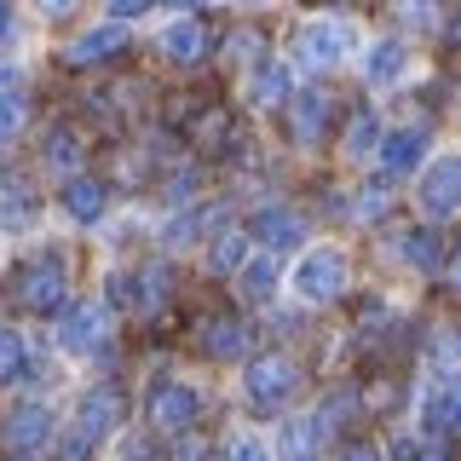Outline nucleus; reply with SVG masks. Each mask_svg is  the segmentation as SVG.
<instances>
[{
    "label": "nucleus",
    "mask_w": 461,
    "mask_h": 461,
    "mask_svg": "<svg viewBox=\"0 0 461 461\" xmlns=\"http://www.w3.org/2000/svg\"><path fill=\"white\" fill-rule=\"evenodd\" d=\"M122 410H127L122 386H98V393H86L81 398V415H76V438L64 444V461H86V450H98L104 432L122 421Z\"/></svg>",
    "instance_id": "nucleus-1"
},
{
    "label": "nucleus",
    "mask_w": 461,
    "mask_h": 461,
    "mask_svg": "<svg viewBox=\"0 0 461 461\" xmlns=\"http://www.w3.org/2000/svg\"><path fill=\"white\" fill-rule=\"evenodd\" d=\"M294 283H300V294H306V300H335L340 288H346V254L340 249H312L306 259H300Z\"/></svg>",
    "instance_id": "nucleus-2"
},
{
    "label": "nucleus",
    "mask_w": 461,
    "mask_h": 461,
    "mask_svg": "<svg viewBox=\"0 0 461 461\" xmlns=\"http://www.w3.org/2000/svg\"><path fill=\"white\" fill-rule=\"evenodd\" d=\"M294 386H300V375L288 357H254L249 364V398L259 403V410H277V403L294 398Z\"/></svg>",
    "instance_id": "nucleus-3"
},
{
    "label": "nucleus",
    "mask_w": 461,
    "mask_h": 461,
    "mask_svg": "<svg viewBox=\"0 0 461 461\" xmlns=\"http://www.w3.org/2000/svg\"><path fill=\"white\" fill-rule=\"evenodd\" d=\"M47 438H52V410L47 403H18V410L6 415V427H0V444H6L12 456L41 450Z\"/></svg>",
    "instance_id": "nucleus-4"
},
{
    "label": "nucleus",
    "mask_w": 461,
    "mask_h": 461,
    "mask_svg": "<svg viewBox=\"0 0 461 461\" xmlns=\"http://www.w3.org/2000/svg\"><path fill=\"white\" fill-rule=\"evenodd\" d=\"M18 300L29 312H58L64 306V266L58 259H35L18 271Z\"/></svg>",
    "instance_id": "nucleus-5"
},
{
    "label": "nucleus",
    "mask_w": 461,
    "mask_h": 461,
    "mask_svg": "<svg viewBox=\"0 0 461 461\" xmlns=\"http://www.w3.org/2000/svg\"><path fill=\"white\" fill-rule=\"evenodd\" d=\"M196 410H202V398L191 393V386H156L150 393V421L162 427V432H185V427H196Z\"/></svg>",
    "instance_id": "nucleus-6"
},
{
    "label": "nucleus",
    "mask_w": 461,
    "mask_h": 461,
    "mask_svg": "<svg viewBox=\"0 0 461 461\" xmlns=\"http://www.w3.org/2000/svg\"><path fill=\"white\" fill-rule=\"evenodd\" d=\"M456 185H461V162H456V156H444V162L427 167V179H421V208L432 213V220H450V213H456Z\"/></svg>",
    "instance_id": "nucleus-7"
},
{
    "label": "nucleus",
    "mask_w": 461,
    "mask_h": 461,
    "mask_svg": "<svg viewBox=\"0 0 461 461\" xmlns=\"http://www.w3.org/2000/svg\"><path fill=\"white\" fill-rule=\"evenodd\" d=\"M127 52V29L122 23H98V29H86V35L69 47V64L86 69V64H115V58Z\"/></svg>",
    "instance_id": "nucleus-8"
},
{
    "label": "nucleus",
    "mask_w": 461,
    "mask_h": 461,
    "mask_svg": "<svg viewBox=\"0 0 461 461\" xmlns=\"http://www.w3.org/2000/svg\"><path fill=\"white\" fill-rule=\"evenodd\" d=\"M249 230L266 242V249H294V242L306 237V220H300L294 208H259Z\"/></svg>",
    "instance_id": "nucleus-9"
},
{
    "label": "nucleus",
    "mask_w": 461,
    "mask_h": 461,
    "mask_svg": "<svg viewBox=\"0 0 461 461\" xmlns=\"http://www.w3.org/2000/svg\"><path fill=\"white\" fill-rule=\"evenodd\" d=\"M329 115H335V104H329L323 93H294V98H288V122H294V139L300 144H317V139H323Z\"/></svg>",
    "instance_id": "nucleus-10"
},
{
    "label": "nucleus",
    "mask_w": 461,
    "mask_h": 461,
    "mask_svg": "<svg viewBox=\"0 0 461 461\" xmlns=\"http://www.w3.org/2000/svg\"><path fill=\"white\" fill-rule=\"evenodd\" d=\"M162 52L173 58V64H196V58L208 52V23H202L196 12H191V18H173L167 35H162Z\"/></svg>",
    "instance_id": "nucleus-11"
},
{
    "label": "nucleus",
    "mask_w": 461,
    "mask_h": 461,
    "mask_svg": "<svg viewBox=\"0 0 461 461\" xmlns=\"http://www.w3.org/2000/svg\"><path fill=\"white\" fill-rule=\"evenodd\" d=\"M340 47H346V29L340 23H306V29H300V58H306L312 69L340 64Z\"/></svg>",
    "instance_id": "nucleus-12"
},
{
    "label": "nucleus",
    "mask_w": 461,
    "mask_h": 461,
    "mask_svg": "<svg viewBox=\"0 0 461 461\" xmlns=\"http://www.w3.org/2000/svg\"><path fill=\"white\" fill-rule=\"evenodd\" d=\"M249 98L259 110H271V104H288L294 98V76H288L283 64H259L254 76H249Z\"/></svg>",
    "instance_id": "nucleus-13"
},
{
    "label": "nucleus",
    "mask_w": 461,
    "mask_h": 461,
    "mask_svg": "<svg viewBox=\"0 0 461 461\" xmlns=\"http://www.w3.org/2000/svg\"><path fill=\"white\" fill-rule=\"evenodd\" d=\"M104 202H110V185L104 179H69L64 185V208L76 213L81 225H93L98 213H104Z\"/></svg>",
    "instance_id": "nucleus-14"
},
{
    "label": "nucleus",
    "mask_w": 461,
    "mask_h": 461,
    "mask_svg": "<svg viewBox=\"0 0 461 461\" xmlns=\"http://www.w3.org/2000/svg\"><path fill=\"white\" fill-rule=\"evenodd\" d=\"M58 340H64V352H93V346L104 340V317H98L93 306H76L64 317V335Z\"/></svg>",
    "instance_id": "nucleus-15"
},
{
    "label": "nucleus",
    "mask_w": 461,
    "mask_h": 461,
    "mask_svg": "<svg viewBox=\"0 0 461 461\" xmlns=\"http://www.w3.org/2000/svg\"><path fill=\"white\" fill-rule=\"evenodd\" d=\"M86 162V144H81V133L69 122H58L52 133H47V167H58V173H76Z\"/></svg>",
    "instance_id": "nucleus-16"
},
{
    "label": "nucleus",
    "mask_w": 461,
    "mask_h": 461,
    "mask_svg": "<svg viewBox=\"0 0 461 461\" xmlns=\"http://www.w3.org/2000/svg\"><path fill=\"white\" fill-rule=\"evenodd\" d=\"M427 427H432V438H450V427H456V381H450V375H438V386H432V393H427Z\"/></svg>",
    "instance_id": "nucleus-17"
},
{
    "label": "nucleus",
    "mask_w": 461,
    "mask_h": 461,
    "mask_svg": "<svg viewBox=\"0 0 461 461\" xmlns=\"http://www.w3.org/2000/svg\"><path fill=\"white\" fill-rule=\"evenodd\" d=\"M202 346H208V357H242L249 352V323L242 317H220V323H208Z\"/></svg>",
    "instance_id": "nucleus-18"
},
{
    "label": "nucleus",
    "mask_w": 461,
    "mask_h": 461,
    "mask_svg": "<svg viewBox=\"0 0 461 461\" xmlns=\"http://www.w3.org/2000/svg\"><path fill=\"white\" fill-rule=\"evenodd\" d=\"M35 213V191H29L23 173H0V220L6 225H23Z\"/></svg>",
    "instance_id": "nucleus-19"
},
{
    "label": "nucleus",
    "mask_w": 461,
    "mask_h": 461,
    "mask_svg": "<svg viewBox=\"0 0 461 461\" xmlns=\"http://www.w3.org/2000/svg\"><path fill=\"white\" fill-rule=\"evenodd\" d=\"M421 156H427V133H415V127H403V133H393V139L381 144V162L393 167V173H410Z\"/></svg>",
    "instance_id": "nucleus-20"
},
{
    "label": "nucleus",
    "mask_w": 461,
    "mask_h": 461,
    "mask_svg": "<svg viewBox=\"0 0 461 461\" xmlns=\"http://www.w3.org/2000/svg\"><path fill=\"white\" fill-rule=\"evenodd\" d=\"M403 64H410L403 41H375V47L364 52V76L369 81H393V76H403Z\"/></svg>",
    "instance_id": "nucleus-21"
},
{
    "label": "nucleus",
    "mask_w": 461,
    "mask_h": 461,
    "mask_svg": "<svg viewBox=\"0 0 461 461\" xmlns=\"http://www.w3.org/2000/svg\"><path fill=\"white\" fill-rule=\"evenodd\" d=\"M277 456L283 461H317V421H288L277 438Z\"/></svg>",
    "instance_id": "nucleus-22"
},
{
    "label": "nucleus",
    "mask_w": 461,
    "mask_h": 461,
    "mask_svg": "<svg viewBox=\"0 0 461 461\" xmlns=\"http://www.w3.org/2000/svg\"><path fill=\"white\" fill-rule=\"evenodd\" d=\"M191 139L208 144V150H225V144H230V115L225 110H202L191 122Z\"/></svg>",
    "instance_id": "nucleus-23"
},
{
    "label": "nucleus",
    "mask_w": 461,
    "mask_h": 461,
    "mask_svg": "<svg viewBox=\"0 0 461 461\" xmlns=\"http://www.w3.org/2000/svg\"><path fill=\"white\" fill-rule=\"evenodd\" d=\"M403 254H410V266H421V271H438V259H444V237H438V230H410Z\"/></svg>",
    "instance_id": "nucleus-24"
},
{
    "label": "nucleus",
    "mask_w": 461,
    "mask_h": 461,
    "mask_svg": "<svg viewBox=\"0 0 461 461\" xmlns=\"http://www.w3.org/2000/svg\"><path fill=\"white\" fill-rule=\"evenodd\" d=\"M29 375V357H23V340L12 335V329H0V386L23 381Z\"/></svg>",
    "instance_id": "nucleus-25"
},
{
    "label": "nucleus",
    "mask_w": 461,
    "mask_h": 461,
    "mask_svg": "<svg viewBox=\"0 0 461 461\" xmlns=\"http://www.w3.org/2000/svg\"><path fill=\"white\" fill-rule=\"evenodd\" d=\"M375 144H381V122H375L369 110H357L352 127H346V156H369Z\"/></svg>",
    "instance_id": "nucleus-26"
},
{
    "label": "nucleus",
    "mask_w": 461,
    "mask_h": 461,
    "mask_svg": "<svg viewBox=\"0 0 461 461\" xmlns=\"http://www.w3.org/2000/svg\"><path fill=\"white\" fill-rule=\"evenodd\" d=\"M242 288H249V300H271V294H277V266H271V259L249 266V271H242Z\"/></svg>",
    "instance_id": "nucleus-27"
},
{
    "label": "nucleus",
    "mask_w": 461,
    "mask_h": 461,
    "mask_svg": "<svg viewBox=\"0 0 461 461\" xmlns=\"http://www.w3.org/2000/svg\"><path fill=\"white\" fill-rule=\"evenodd\" d=\"M23 115H29V104H23V93L18 86H6V93H0V139H12L23 127Z\"/></svg>",
    "instance_id": "nucleus-28"
},
{
    "label": "nucleus",
    "mask_w": 461,
    "mask_h": 461,
    "mask_svg": "<svg viewBox=\"0 0 461 461\" xmlns=\"http://www.w3.org/2000/svg\"><path fill=\"white\" fill-rule=\"evenodd\" d=\"M242 259H249V242H242L237 230H225V237L213 242V271H237Z\"/></svg>",
    "instance_id": "nucleus-29"
},
{
    "label": "nucleus",
    "mask_w": 461,
    "mask_h": 461,
    "mask_svg": "<svg viewBox=\"0 0 461 461\" xmlns=\"http://www.w3.org/2000/svg\"><path fill=\"white\" fill-rule=\"evenodd\" d=\"M162 300H167V271H162V266H150V271H144V288H139L133 306H139V312H156Z\"/></svg>",
    "instance_id": "nucleus-30"
},
{
    "label": "nucleus",
    "mask_w": 461,
    "mask_h": 461,
    "mask_svg": "<svg viewBox=\"0 0 461 461\" xmlns=\"http://www.w3.org/2000/svg\"><path fill=\"white\" fill-rule=\"evenodd\" d=\"M398 461H450V450H444L438 438H427V444H410V438H403L398 444Z\"/></svg>",
    "instance_id": "nucleus-31"
},
{
    "label": "nucleus",
    "mask_w": 461,
    "mask_h": 461,
    "mask_svg": "<svg viewBox=\"0 0 461 461\" xmlns=\"http://www.w3.org/2000/svg\"><path fill=\"white\" fill-rule=\"evenodd\" d=\"M196 185H202V167H185V173H173V179H167V196L173 202H191Z\"/></svg>",
    "instance_id": "nucleus-32"
},
{
    "label": "nucleus",
    "mask_w": 461,
    "mask_h": 461,
    "mask_svg": "<svg viewBox=\"0 0 461 461\" xmlns=\"http://www.w3.org/2000/svg\"><path fill=\"white\" fill-rule=\"evenodd\" d=\"M381 213H386V191H381V185H369V191L357 196V220H381Z\"/></svg>",
    "instance_id": "nucleus-33"
},
{
    "label": "nucleus",
    "mask_w": 461,
    "mask_h": 461,
    "mask_svg": "<svg viewBox=\"0 0 461 461\" xmlns=\"http://www.w3.org/2000/svg\"><path fill=\"white\" fill-rule=\"evenodd\" d=\"M249 47H259V35L254 29H237V35H230V58H249Z\"/></svg>",
    "instance_id": "nucleus-34"
},
{
    "label": "nucleus",
    "mask_w": 461,
    "mask_h": 461,
    "mask_svg": "<svg viewBox=\"0 0 461 461\" xmlns=\"http://www.w3.org/2000/svg\"><path fill=\"white\" fill-rule=\"evenodd\" d=\"M230 461H266V450L249 444V438H237V444H230Z\"/></svg>",
    "instance_id": "nucleus-35"
},
{
    "label": "nucleus",
    "mask_w": 461,
    "mask_h": 461,
    "mask_svg": "<svg viewBox=\"0 0 461 461\" xmlns=\"http://www.w3.org/2000/svg\"><path fill=\"white\" fill-rule=\"evenodd\" d=\"M340 461H381V450H375V444H346Z\"/></svg>",
    "instance_id": "nucleus-36"
},
{
    "label": "nucleus",
    "mask_w": 461,
    "mask_h": 461,
    "mask_svg": "<svg viewBox=\"0 0 461 461\" xmlns=\"http://www.w3.org/2000/svg\"><path fill=\"white\" fill-rule=\"evenodd\" d=\"M110 12H115V23H127V18H139V12H144V0H115Z\"/></svg>",
    "instance_id": "nucleus-37"
},
{
    "label": "nucleus",
    "mask_w": 461,
    "mask_h": 461,
    "mask_svg": "<svg viewBox=\"0 0 461 461\" xmlns=\"http://www.w3.org/2000/svg\"><path fill=\"white\" fill-rule=\"evenodd\" d=\"M6 29H12V12H6V6H0V35H6Z\"/></svg>",
    "instance_id": "nucleus-38"
},
{
    "label": "nucleus",
    "mask_w": 461,
    "mask_h": 461,
    "mask_svg": "<svg viewBox=\"0 0 461 461\" xmlns=\"http://www.w3.org/2000/svg\"><path fill=\"white\" fill-rule=\"evenodd\" d=\"M6 461H29V456H6Z\"/></svg>",
    "instance_id": "nucleus-39"
}]
</instances>
